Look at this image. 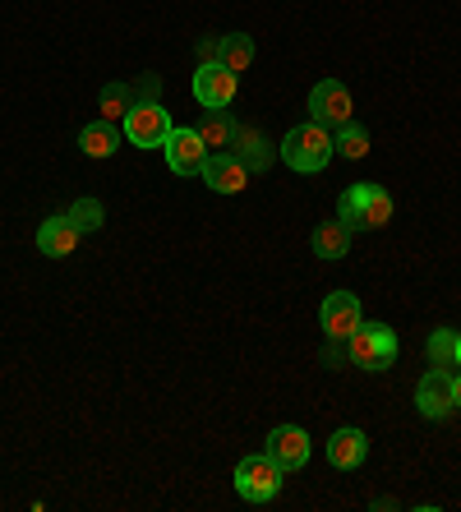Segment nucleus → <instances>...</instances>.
<instances>
[{"label": "nucleus", "mask_w": 461, "mask_h": 512, "mask_svg": "<svg viewBox=\"0 0 461 512\" xmlns=\"http://www.w3.org/2000/svg\"><path fill=\"white\" fill-rule=\"evenodd\" d=\"M217 60H222L226 70H249V60H254V37L249 33H231L217 42Z\"/></svg>", "instance_id": "nucleus-19"}, {"label": "nucleus", "mask_w": 461, "mask_h": 512, "mask_svg": "<svg viewBox=\"0 0 461 512\" xmlns=\"http://www.w3.org/2000/svg\"><path fill=\"white\" fill-rule=\"evenodd\" d=\"M457 365H461V333H457Z\"/></svg>", "instance_id": "nucleus-26"}, {"label": "nucleus", "mask_w": 461, "mask_h": 512, "mask_svg": "<svg viewBox=\"0 0 461 512\" xmlns=\"http://www.w3.org/2000/svg\"><path fill=\"white\" fill-rule=\"evenodd\" d=\"M70 222H74L79 231H97L102 222H107V213H102V203H97V199H79V203L70 208Z\"/></svg>", "instance_id": "nucleus-23"}, {"label": "nucleus", "mask_w": 461, "mask_h": 512, "mask_svg": "<svg viewBox=\"0 0 461 512\" xmlns=\"http://www.w3.org/2000/svg\"><path fill=\"white\" fill-rule=\"evenodd\" d=\"M337 222H342L346 231H379L392 222V194L383 190V185H351V190L342 194V203H337Z\"/></svg>", "instance_id": "nucleus-1"}, {"label": "nucleus", "mask_w": 461, "mask_h": 512, "mask_svg": "<svg viewBox=\"0 0 461 512\" xmlns=\"http://www.w3.org/2000/svg\"><path fill=\"white\" fill-rule=\"evenodd\" d=\"M130 93H134V102H157V93H162V79H157V74H143Z\"/></svg>", "instance_id": "nucleus-24"}, {"label": "nucleus", "mask_w": 461, "mask_h": 512, "mask_svg": "<svg viewBox=\"0 0 461 512\" xmlns=\"http://www.w3.org/2000/svg\"><path fill=\"white\" fill-rule=\"evenodd\" d=\"M166 167L176 176H199L203 162H208V143L199 139V130H171V139L162 143Z\"/></svg>", "instance_id": "nucleus-8"}, {"label": "nucleus", "mask_w": 461, "mask_h": 512, "mask_svg": "<svg viewBox=\"0 0 461 512\" xmlns=\"http://www.w3.org/2000/svg\"><path fill=\"white\" fill-rule=\"evenodd\" d=\"M309 116H314V125H323V130H342L346 120H351V93H346L337 79H323V84H314V93H309Z\"/></svg>", "instance_id": "nucleus-7"}, {"label": "nucleus", "mask_w": 461, "mask_h": 512, "mask_svg": "<svg viewBox=\"0 0 461 512\" xmlns=\"http://www.w3.org/2000/svg\"><path fill=\"white\" fill-rule=\"evenodd\" d=\"M429 360H434L438 370H452V360H457V337H452V328H438V333L429 337Z\"/></svg>", "instance_id": "nucleus-22"}, {"label": "nucleus", "mask_w": 461, "mask_h": 512, "mask_svg": "<svg viewBox=\"0 0 461 512\" xmlns=\"http://www.w3.org/2000/svg\"><path fill=\"white\" fill-rule=\"evenodd\" d=\"M240 125L226 111H208V116L199 120V139L208 143V153H231V143H236Z\"/></svg>", "instance_id": "nucleus-15"}, {"label": "nucleus", "mask_w": 461, "mask_h": 512, "mask_svg": "<svg viewBox=\"0 0 461 512\" xmlns=\"http://www.w3.org/2000/svg\"><path fill=\"white\" fill-rule=\"evenodd\" d=\"M231 153H236L240 162L249 167V176H254V171H268V162H272V148L254 130H240L236 143H231Z\"/></svg>", "instance_id": "nucleus-17"}, {"label": "nucleus", "mask_w": 461, "mask_h": 512, "mask_svg": "<svg viewBox=\"0 0 461 512\" xmlns=\"http://www.w3.org/2000/svg\"><path fill=\"white\" fill-rule=\"evenodd\" d=\"M319 323H323V333H328L332 342H346V337L365 323V319H360V300H355L351 291H332V296L323 300Z\"/></svg>", "instance_id": "nucleus-9"}, {"label": "nucleus", "mask_w": 461, "mask_h": 512, "mask_svg": "<svg viewBox=\"0 0 461 512\" xmlns=\"http://www.w3.org/2000/svg\"><path fill=\"white\" fill-rule=\"evenodd\" d=\"M203 185L217 194H240L249 185V167L240 162L236 153H208V162H203Z\"/></svg>", "instance_id": "nucleus-10"}, {"label": "nucleus", "mask_w": 461, "mask_h": 512, "mask_svg": "<svg viewBox=\"0 0 461 512\" xmlns=\"http://www.w3.org/2000/svg\"><path fill=\"white\" fill-rule=\"evenodd\" d=\"M332 153H337V148H332V130H323L314 120H309V125H296V130L282 139V162L291 171H305V176L328 167Z\"/></svg>", "instance_id": "nucleus-3"}, {"label": "nucleus", "mask_w": 461, "mask_h": 512, "mask_svg": "<svg viewBox=\"0 0 461 512\" xmlns=\"http://www.w3.org/2000/svg\"><path fill=\"white\" fill-rule=\"evenodd\" d=\"M415 406H420V416H429V420H443L452 411V374L448 370H429L425 379H420V388H415Z\"/></svg>", "instance_id": "nucleus-12"}, {"label": "nucleus", "mask_w": 461, "mask_h": 512, "mask_svg": "<svg viewBox=\"0 0 461 512\" xmlns=\"http://www.w3.org/2000/svg\"><path fill=\"white\" fill-rule=\"evenodd\" d=\"M452 402L461 406V374H452Z\"/></svg>", "instance_id": "nucleus-25"}, {"label": "nucleus", "mask_w": 461, "mask_h": 512, "mask_svg": "<svg viewBox=\"0 0 461 512\" xmlns=\"http://www.w3.org/2000/svg\"><path fill=\"white\" fill-rule=\"evenodd\" d=\"M130 107H134V93H130V84H107L102 93H97V111H102V120H111V125H125V116H130Z\"/></svg>", "instance_id": "nucleus-20"}, {"label": "nucleus", "mask_w": 461, "mask_h": 512, "mask_svg": "<svg viewBox=\"0 0 461 512\" xmlns=\"http://www.w3.org/2000/svg\"><path fill=\"white\" fill-rule=\"evenodd\" d=\"M79 148H83V157H111L120 148V130L111 120H93V125L79 130Z\"/></svg>", "instance_id": "nucleus-16"}, {"label": "nucleus", "mask_w": 461, "mask_h": 512, "mask_svg": "<svg viewBox=\"0 0 461 512\" xmlns=\"http://www.w3.org/2000/svg\"><path fill=\"white\" fill-rule=\"evenodd\" d=\"M171 116L162 111V102H134L130 116H125V139L134 143V148H162L166 139H171Z\"/></svg>", "instance_id": "nucleus-5"}, {"label": "nucleus", "mask_w": 461, "mask_h": 512, "mask_svg": "<svg viewBox=\"0 0 461 512\" xmlns=\"http://www.w3.org/2000/svg\"><path fill=\"white\" fill-rule=\"evenodd\" d=\"M236 70H226L222 60H203L199 70H194V97H199L208 111H222L231 107V97H236Z\"/></svg>", "instance_id": "nucleus-6"}, {"label": "nucleus", "mask_w": 461, "mask_h": 512, "mask_svg": "<svg viewBox=\"0 0 461 512\" xmlns=\"http://www.w3.org/2000/svg\"><path fill=\"white\" fill-rule=\"evenodd\" d=\"M346 250H351V231H346L342 222H323V227L314 231V254H319V259H346Z\"/></svg>", "instance_id": "nucleus-18"}, {"label": "nucleus", "mask_w": 461, "mask_h": 512, "mask_svg": "<svg viewBox=\"0 0 461 512\" xmlns=\"http://www.w3.org/2000/svg\"><path fill=\"white\" fill-rule=\"evenodd\" d=\"M83 231L70 222V213L65 217H47L42 227H37V250L47 254V259H70L74 245H79Z\"/></svg>", "instance_id": "nucleus-13"}, {"label": "nucleus", "mask_w": 461, "mask_h": 512, "mask_svg": "<svg viewBox=\"0 0 461 512\" xmlns=\"http://www.w3.org/2000/svg\"><path fill=\"white\" fill-rule=\"evenodd\" d=\"M346 360H351L355 370H369V374L388 370L392 360H397V333H392L388 323H360L346 337Z\"/></svg>", "instance_id": "nucleus-2"}, {"label": "nucleus", "mask_w": 461, "mask_h": 512, "mask_svg": "<svg viewBox=\"0 0 461 512\" xmlns=\"http://www.w3.org/2000/svg\"><path fill=\"white\" fill-rule=\"evenodd\" d=\"M268 457L282 471H300V466L309 462V434L300 425H277L268 434Z\"/></svg>", "instance_id": "nucleus-11"}, {"label": "nucleus", "mask_w": 461, "mask_h": 512, "mask_svg": "<svg viewBox=\"0 0 461 512\" xmlns=\"http://www.w3.org/2000/svg\"><path fill=\"white\" fill-rule=\"evenodd\" d=\"M282 480H286V471L272 462L268 453L240 457V466H236V489H240V499H249V503L277 499V494H282Z\"/></svg>", "instance_id": "nucleus-4"}, {"label": "nucleus", "mask_w": 461, "mask_h": 512, "mask_svg": "<svg viewBox=\"0 0 461 512\" xmlns=\"http://www.w3.org/2000/svg\"><path fill=\"white\" fill-rule=\"evenodd\" d=\"M332 148L342 157H351V162H360V157L369 153V130L365 125H355V120H346L342 130H332Z\"/></svg>", "instance_id": "nucleus-21"}, {"label": "nucleus", "mask_w": 461, "mask_h": 512, "mask_svg": "<svg viewBox=\"0 0 461 512\" xmlns=\"http://www.w3.org/2000/svg\"><path fill=\"white\" fill-rule=\"evenodd\" d=\"M365 453H369V439H365V429H355V425L337 429V434L328 439V462L337 466V471L360 466V462H365Z\"/></svg>", "instance_id": "nucleus-14"}]
</instances>
